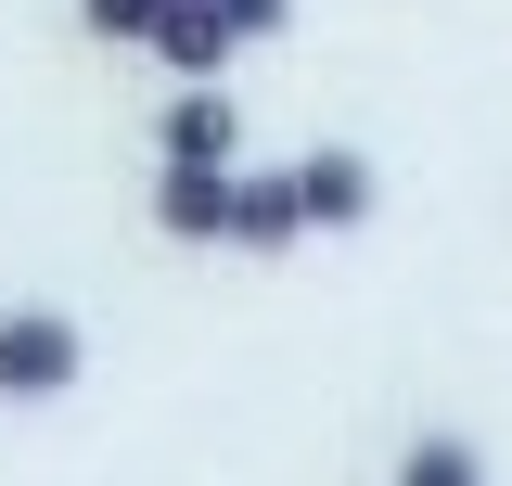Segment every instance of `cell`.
<instances>
[{"label": "cell", "instance_id": "cell-1", "mask_svg": "<svg viewBox=\"0 0 512 486\" xmlns=\"http://www.w3.org/2000/svg\"><path fill=\"white\" fill-rule=\"evenodd\" d=\"M77 371H90V333H77L64 307H0V397H13V410L64 397Z\"/></svg>", "mask_w": 512, "mask_h": 486}, {"label": "cell", "instance_id": "cell-2", "mask_svg": "<svg viewBox=\"0 0 512 486\" xmlns=\"http://www.w3.org/2000/svg\"><path fill=\"white\" fill-rule=\"evenodd\" d=\"M231 180L244 167H192V154H154V192H141V218L167 243H192V256H218L231 243Z\"/></svg>", "mask_w": 512, "mask_h": 486}, {"label": "cell", "instance_id": "cell-3", "mask_svg": "<svg viewBox=\"0 0 512 486\" xmlns=\"http://www.w3.org/2000/svg\"><path fill=\"white\" fill-rule=\"evenodd\" d=\"M320 218H308V192H295V167H244L231 180V256H295Z\"/></svg>", "mask_w": 512, "mask_h": 486}, {"label": "cell", "instance_id": "cell-4", "mask_svg": "<svg viewBox=\"0 0 512 486\" xmlns=\"http://www.w3.org/2000/svg\"><path fill=\"white\" fill-rule=\"evenodd\" d=\"M154 154H192V167H231L244 154V103L218 77H180V103L154 116Z\"/></svg>", "mask_w": 512, "mask_h": 486}, {"label": "cell", "instance_id": "cell-5", "mask_svg": "<svg viewBox=\"0 0 512 486\" xmlns=\"http://www.w3.org/2000/svg\"><path fill=\"white\" fill-rule=\"evenodd\" d=\"M295 192H308V218H320V231H359V218L384 205L372 154H346V141H320V154H295Z\"/></svg>", "mask_w": 512, "mask_h": 486}, {"label": "cell", "instance_id": "cell-6", "mask_svg": "<svg viewBox=\"0 0 512 486\" xmlns=\"http://www.w3.org/2000/svg\"><path fill=\"white\" fill-rule=\"evenodd\" d=\"M141 52L167 64V77H218V64L244 52V39H231V13H218V0H167V13H154V39H141Z\"/></svg>", "mask_w": 512, "mask_h": 486}, {"label": "cell", "instance_id": "cell-7", "mask_svg": "<svg viewBox=\"0 0 512 486\" xmlns=\"http://www.w3.org/2000/svg\"><path fill=\"white\" fill-rule=\"evenodd\" d=\"M397 486H487V448L474 435H410L397 448Z\"/></svg>", "mask_w": 512, "mask_h": 486}, {"label": "cell", "instance_id": "cell-8", "mask_svg": "<svg viewBox=\"0 0 512 486\" xmlns=\"http://www.w3.org/2000/svg\"><path fill=\"white\" fill-rule=\"evenodd\" d=\"M154 13H167V0H77V26H90L103 52H141V39H154Z\"/></svg>", "mask_w": 512, "mask_h": 486}, {"label": "cell", "instance_id": "cell-9", "mask_svg": "<svg viewBox=\"0 0 512 486\" xmlns=\"http://www.w3.org/2000/svg\"><path fill=\"white\" fill-rule=\"evenodd\" d=\"M218 13H231V39H244V52H256V39H282V26H295V0H218Z\"/></svg>", "mask_w": 512, "mask_h": 486}]
</instances>
